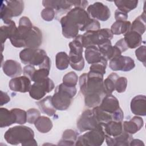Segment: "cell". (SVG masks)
Wrapping results in <instances>:
<instances>
[{
	"mask_svg": "<svg viewBox=\"0 0 146 146\" xmlns=\"http://www.w3.org/2000/svg\"><path fill=\"white\" fill-rule=\"evenodd\" d=\"M51 96H47L42 100L36 102L40 111L49 116H52L56 113V108L54 107Z\"/></svg>",
	"mask_w": 146,
	"mask_h": 146,
	"instance_id": "obj_25",
	"label": "cell"
},
{
	"mask_svg": "<svg viewBox=\"0 0 146 146\" xmlns=\"http://www.w3.org/2000/svg\"><path fill=\"white\" fill-rule=\"evenodd\" d=\"M112 120L116 121H122L124 118L123 111L120 108H119L112 114Z\"/></svg>",
	"mask_w": 146,
	"mask_h": 146,
	"instance_id": "obj_51",
	"label": "cell"
},
{
	"mask_svg": "<svg viewBox=\"0 0 146 146\" xmlns=\"http://www.w3.org/2000/svg\"><path fill=\"white\" fill-rule=\"evenodd\" d=\"M78 133L72 129L65 130L62 135V139L59 141L58 145H75L78 139Z\"/></svg>",
	"mask_w": 146,
	"mask_h": 146,
	"instance_id": "obj_30",
	"label": "cell"
},
{
	"mask_svg": "<svg viewBox=\"0 0 146 146\" xmlns=\"http://www.w3.org/2000/svg\"><path fill=\"white\" fill-rule=\"evenodd\" d=\"M103 74L90 71L83 73L79 79L80 90L88 108L99 106L106 95L103 87Z\"/></svg>",
	"mask_w": 146,
	"mask_h": 146,
	"instance_id": "obj_1",
	"label": "cell"
},
{
	"mask_svg": "<svg viewBox=\"0 0 146 146\" xmlns=\"http://www.w3.org/2000/svg\"><path fill=\"white\" fill-rule=\"evenodd\" d=\"M113 34L109 29H102L96 31H86L82 35L81 40L83 47L87 48L90 46H98L102 42L111 40Z\"/></svg>",
	"mask_w": 146,
	"mask_h": 146,
	"instance_id": "obj_6",
	"label": "cell"
},
{
	"mask_svg": "<svg viewBox=\"0 0 146 146\" xmlns=\"http://www.w3.org/2000/svg\"><path fill=\"white\" fill-rule=\"evenodd\" d=\"M5 4L11 11L13 17L20 15L24 9V2L21 0L4 1Z\"/></svg>",
	"mask_w": 146,
	"mask_h": 146,
	"instance_id": "obj_32",
	"label": "cell"
},
{
	"mask_svg": "<svg viewBox=\"0 0 146 146\" xmlns=\"http://www.w3.org/2000/svg\"><path fill=\"white\" fill-rule=\"evenodd\" d=\"M69 2L74 7H80L85 9L87 6L88 2L87 1H78V0H69Z\"/></svg>",
	"mask_w": 146,
	"mask_h": 146,
	"instance_id": "obj_50",
	"label": "cell"
},
{
	"mask_svg": "<svg viewBox=\"0 0 146 146\" xmlns=\"http://www.w3.org/2000/svg\"><path fill=\"white\" fill-rule=\"evenodd\" d=\"M102 126L105 136L115 137L120 135L124 131L122 121L110 120L107 123H102Z\"/></svg>",
	"mask_w": 146,
	"mask_h": 146,
	"instance_id": "obj_19",
	"label": "cell"
},
{
	"mask_svg": "<svg viewBox=\"0 0 146 146\" xmlns=\"http://www.w3.org/2000/svg\"><path fill=\"white\" fill-rule=\"evenodd\" d=\"M115 18L116 21H125L128 18V14L119 9L115 10Z\"/></svg>",
	"mask_w": 146,
	"mask_h": 146,
	"instance_id": "obj_49",
	"label": "cell"
},
{
	"mask_svg": "<svg viewBox=\"0 0 146 146\" xmlns=\"http://www.w3.org/2000/svg\"><path fill=\"white\" fill-rule=\"evenodd\" d=\"M55 15V11L50 7H45L41 11V17L46 21H51Z\"/></svg>",
	"mask_w": 146,
	"mask_h": 146,
	"instance_id": "obj_46",
	"label": "cell"
},
{
	"mask_svg": "<svg viewBox=\"0 0 146 146\" xmlns=\"http://www.w3.org/2000/svg\"><path fill=\"white\" fill-rule=\"evenodd\" d=\"M109 67L112 70L115 71H129L134 68L135 64L133 59L131 57L120 55L110 60Z\"/></svg>",
	"mask_w": 146,
	"mask_h": 146,
	"instance_id": "obj_11",
	"label": "cell"
},
{
	"mask_svg": "<svg viewBox=\"0 0 146 146\" xmlns=\"http://www.w3.org/2000/svg\"><path fill=\"white\" fill-rule=\"evenodd\" d=\"M62 34L66 38H75L79 31V26L71 18L66 15L60 19Z\"/></svg>",
	"mask_w": 146,
	"mask_h": 146,
	"instance_id": "obj_12",
	"label": "cell"
},
{
	"mask_svg": "<svg viewBox=\"0 0 146 146\" xmlns=\"http://www.w3.org/2000/svg\"><path fill=\"white\" fill-rule=\"evenodd\" d=\"M31 80L26 76H17L12 78L9 83V88L15 92L25 93L29 92L31 87Z\"/></svg>",
	"mask_w": 146,
	"mask_h": 146,
	"instance_id": "obj_15",
	"label": "cell"
},
{
	"mask_svg": "<svg viewBox=\"0 0 146 146\" xmlns=\"http://www.w3.org/2000/svg\"><path fill=\"white\" fill-rule=\"evenodd\" d=\"M102 55L108 60L113 58L120 55L121 52L115 46H112L111 40H106L97 46Z\"/></svg>",
	"mask_w": 146,
	"mask_h": 146,
	"instance_id": "obj_18",
	"label": "cell"
},
{
	"mask_svg": "<svg viewBox=\"0 0 146 146\" xmlns=\"http://www.w3.org/2000/svg\"><path fill=\"white\" fill-rule=\"evenodd\" d=\"M115 46L116 47H117L120 50V51L122 52L125 51L126 50H127L128 49V46L125 42V41L124 40V38H121L120 40H119L115 44Z\"/></svg>",
	"mask_w": 146,
	"mask_h": 146,
	"instance_id": "obj_52",
	"label": "cell"
},
{
	"mask_svg": "<svg viewBox=\"0 0 146 146\" xmlns=\"http://www.w3.org/2000/svg\"><path fill=\"white\" fill-rule=\"evenodd\" d=\"M85 58L88 64H94L99 62L104 58L96 46H90L86 48L84 51Z\"/></svg>",
	"mask_w": 146,
	"mask_h": 146,
	"instance_id": "obj_24",
	"label": "cell"
},
{
	"mask_svg": "<svg viewBox=\"0 0 146 146\" xmlns=\"http://www.w3.org/2000/svg\"><path fill=\"white\" fill-rule=\"evenodd\" d=\"M107 64V60L104 57L100 62L91 64L90 67V71L100 73L104 75L106 74Z\"/></svg>",
	"mask_w": 146,
	"mask_h": 146,
	"instance_id": "obj_40",
	"label": "cell"
},
{
	"mask_svg": "<svg viewBox=\"0 0 146 146\" xmlns=\"http://www.w3.org/2000/svg\"><path fill=\"white\" fill-rule=\"evenodd\" d=\"M75 87H69L63 83L58 85L51 97L52 103L56 110L64 111L68 109L76 94Z\"/></svg>",
	"mask_w": 146,
	"mask_h": 146,
	"instance_id": "obj_4",
	"label": "cell"
},
{
	"mask_svg": "<svg viewBox=\"0 0 146 146\" xmlns=\"http://www.w3.org/2000/svg\"><path fill=\"white\" fill-rule=\"evenodd\" d=\"M135 55L137 59L143 63L144 65L145 64L146 60V47L145 46H141L135 50Z\"/></svg>",
	"mask_w": 146,
	"mask_h": 146,
	"instance_id": "obj_47",
	"label": "cell"
},
{
	"mask_svg": "<svg viewBox=\"0 0 146 146\" xmlns=\"http://www.w3.org/2000/svg\"><path fill=\"white\" fill-rule=\"evenodd\" d=\"M66 15L78 25L79 26V30L81 31L91 18L87 11H86L85 9L80 7L72 8L68 12H67Z\"/></svg>",
	"mask_w": 146,
	"mask_h": 146,
	"instance_id": "obj_14",
	"label": "cell"
},
{
	"mask_svg": "<svg viewBox=\"0 0 146 146\" xmlns=\"http://www.w3.org/2000/svg\"><path fill=\"white\" fill-rule=\"evenodd\" d=\"M92 111L96 119L100 123H105L110 120H112V114L103 111L99 106L94 107Z\"/></svg>",
	"mask_w": 146,
	"mask_h": 146,
	"instance_id": "obj_37",
	"label": "cell"
},
{
	"mask_svg": "<svg viewBox=\"0 0 146 146\" xmlns=\"http://www.w3.org/2000/svg\"><path fill=\"white\" fill-rule=\"evenodd\" d=\"M35 70L36 69L35 68L34 66L31 64H27V66L24 67L23 69V73L25 76L28 77L31 80Z\"/></svg>",
	"mask_w": 146,
	"mask_h": 146,
	"instance_id": "obj_48",
	"label": "cell"
},
{
	"mask_svg": "<svg viewBox=\"0 0 146 146\" xmlns=\"http://www.w3.org/2000/svg\"><path fill=\"white\" fill-rule=\"evenodd\" d=\"M0 106H2L5 104L7 103L10 100V98L8 94L6 92L1 91V96H0Z\"/></svg>",
	"mask_w": 146,
	"mask_h": 146,
	"instance_id": "obj_53",
	"label": "cell"
},
{
	"mask_svg": "<svg viewBox=\"0 0 146 146\" xmlns=\"http://www.w3.org/2000/svg\"><path fill=\"white\" fill-rule=\"evenodd\" d=\"M99 106L102 110L111 114L120 108L119 100L112 94L106 95Z\"/></svg>",
	"mask_w": 146,
	"mask_h": 146,
	"instance_id": "obj_22",
	"label": "cell"
},
{
	"mask_svg": "<svg viewBox=\"0 0 146 146\" xmlns=\"http://www.w3.org/2000/svg\"><path fill=\"white\" fill-rule=\"evenodd\" d=\"M42 4L44 7L54 9L55 14L68 12L72 7L69 0H44L42 1Z\"/></svg>",
	"mask_w": 146,
	"mask_h": 146,
	"instance_id": "obj_16",
	"label": "cell"
},
{
	"mask_svg": "<svg viewBox=\"0 0 146 146\" xmlns=\"http://www.w3.org/2000/svg\"><path fill=\"white\" fill-rule=\"evenodd\" d=\"M87 11L91 18L101 21H106L111 16V11L108 6L100 2L90 5Z\"/></svg>",
	"mask_w": 146,
	"mask_h": 146,
	"instance_id": "obj_10",
	"label": "cell"
},
{
	"mask_svg": "<svg viewBox=\"0 0 146 146\" xmlns=\"http://www.w3.org/2000/svg\"><path fill=\"white\" fill-rule=\"evenodd\" d=\"M114 3L117 6V9L128 13L131 10L135 9L138 4V1H130V0H121V1H115Z\"/></svg>",
	"mask_w": 146,
	"mask_h": 146,
	"instance_id": "obj_35",
	"label": "cell"
},
{
	"mask_svg": "<svg viewBox=\"0 0 146 146\" xmlns=\"http://www.w3.org/2000/svg\"><path fill=\"white\" fill-rule=\"evenodd\" d=\"M119 77L117 74L112 72L103 80V87L106 95L112 94L115 90V83Z\"/></svg>",
	"mask_w": 146,
	"mask_h": 146,
	"instance_id": "obj_34",
	"label": "cell"
},
{
	"mask_svg": "<svg viewBox=\"0 0 146 146\" xmlns=\"http://www.w3.org/2000/svg\"><path fill=\"white\" fill-rule=\"evenodd\" d=\"M19 58L25 64L38 66L50 70L51 60L46 51L39 48H26L19 52Z\"/></svg>",
	"mask_w": 146,
	"mask_h": 146,
	"instance_id": "obj_3",
	"label": "cell"
},
{
	"mask_svg": "<svg viewBox=\"0 0 146 146\" xmlns=\"http://www.w3.org/2000/svg\"><path fill=\"white\" fill-rule=\"evenodd\" d=\"M131 112L137 116L146 115V97L145 95L135 96L131 102Z\"/></svg>",
	"mask_w": 146,
	"mask_h": 146,
	"instance_id": "obj_17",
	"label": "cell"
},
{
	"mask_svg": "<svg viewBox=\"0 0 146 146\" xmlns=\"http://www.w3.org/2000/svg\"><path fill=\"white\" fill-rule=\"evenodd\" d=\"M23 42L26 48H38L42 42V31L38 27L33 26L23 38Z\"/></svg>",
	"mask_w": 146,
	"mask_h": 146,
	"instance_id": "obj_13",
	"label": "cell"
},
{
	"mask_svg": "<svg viewBox=\"0 0 146 146\" xmlns=\"http://www.w3.org/2000/svg\"><path fill=\"white\" fill-rule=\"evenodd\" d=\"M78 76L74 71H70L63 77V83L69 87H75L77 84Z\"/></svg>",
	"mask_w": 146,
	"mask_h": 146,
	"instance_id": "obj_39",
	"label": "cell"
},
{
	"mask_svg": "<svg viewBox=\"0 0 146 146\" xmlns=\"http://www.w3.org/2000/svg\"><path fill=\"white\" fill-rule=\"evenodd\" d=\"M36 129L43 133L48 132L52 128L51 120L45 116H40L34 123Z\"/></svg>",
	"mask_w": 146,
	"mask_h": 146,
	"instance_id": "obj_28",
	"label": "cell"
},
{
	"mask_svg": "<svg viewBox=\"0 0 146 146\" xmlns=\"http://www.w3.org/2000/svg\"><path fill=\"white\" fill-rule=\"evenodd\" d=\"M55 64L58 70H66L70 64L69 56L63 51L58 52L55 56Z\"/></svg>",
	"mask_w": 146,
	"mask_h": 146,
	"instance_id": "obj_36",
	"label": "cell"
},
{
	"mask_svg": "<svg viewBox=\"0 0 146 146\" xmlns=\"http://www.w3.org/2000/svg\"><path fill=\"white\" fill-rule=\"evenodd\" d=\"M105 140V134L102 126L84 133L79 136L76 141L75 145L100 146Z\"/></svg>",
	"mask_w": 146,
	"mask_h": 146,
	"instance_id": "obj_7",
	"label": "cell"
},
{
	"mask_svg": "<svg viewBox=\"0 0 146 146\" xmlns=\"http://www.w3.org/2000/svg\"><path fill=\"white\" fill-rule=\"evenodd\" d=\"M55 87L53 81L48 78L34 82L31 85L29 91V95L33 99L39 100L43 98L47 93L51 92Z\"/></svg>",
	"mask_w": 146,
	"mask_h": 146,
	"instance_id": "obj_8",
	"label": "cell"
},
{
	"mask_svg": "<svg viewBox=\"0 0 146 146\" xmlns=\"http://www.w3.org/2000/svg\"><path fill=\"white\" fill-rule=\"evenodd\" d=\"M131 23L130 21H116L111 27V31L113 35L125 34L131 30Z\"/></svg>",
	"mask_w": 146,
	"mask_h": 146,
	"instance_id": "obj_29",
	"label": "cell"
},
{
	"mask_svg": "<svg viewBox=\"0 0 146 146\" xmlns=\"http://www.w3.org/2000/svg\"><path fill=\"white\" fill-rule=\"evenodd\" d=\"M124 39L128 48H135L140 46L142 43V37L140 34L136 31L130 30L124 34Z\"/></svg>",
	"mask_w": 146,
	"mask_h": 146,
	"instance_id": "obj_26",
	"label": "cell"
},
{
	"mask_svg": "<svg viewBox=\"0 0 146 146\" xmlns=\"http://www.w3.org/2000/svg\"><path fill=\"white\" fill-rule=\"evenodd\" d=\"M13 15L9 9L5 4L4 1L2 2L1 6V18L4 22L5 25L9 24L11 22V18Z\"/></svg>",
	"mask_w": 146,
	"mask_h": 146,
	"instance_id": "obj_38",
	"label": "cell"
},
{
	"mask_svg": "<svg viewBox=\"0 0 146 146\" xmlns=\"http://www.w3.org/2000/svg\"><path fill=\"white\" fill-rule=\"evenodd\" d=\"M127 87V79L125 77H119L115 83V90L118 93L124 92Z\"/></svg>",
	"mask_w": 146,
	"mask_h": 146,
	"instance_id": "obj_43",
	"label": "cell"
},
{
	"mask_svg": "<svg viewBox=\"0 0 146 146\" xmlns=\"http://www.w3.org/2000/svg\"><path fill=\"white\" fill-rule=\"evenodd\" d=\"M15 123V115L11 110L6 108H0V127H9Z\"/></svg>",
	"mask_w": 146,
	"mask_h": 146,
	"instance_id": "obj_27",
	"label": "cell"
},
{
	"mask_svg": "<svg viewBox=\"0 0 146 146\" xmlns=\"http://www.w3.org/2000/svg\"><path fill=\"white\" fill-rule=\"evenodd\" d=\"M34 137V131L25 125H17L10 128L4 135V139L9 144L11 145L21 144L23 146L37 145Z\"/></svg>",
	"mask_w": 146,
	"mask_h": 146,
	"instance_id": "obj_2",
	"label": "cell"
},
{
	"mask_svg": "<svg viewBox=\"0 0 146 146\" xmlns=\"http://www.w3.org/2000/svg\"><path fill=\"white\" fill-rule=\"evenodd\" d=\"M129 145H144V143L139 139H132L129 143Z\"/></svg>",
	"mask_w": 146,
	"mask_h": 146,
	"instance_id": "obj_54",
	"label": "cell"
},
{
	"mask_svg": "<svg viewBox=\"0 0 146 146\" xmlns=\"http://www.w3.org/2000/svg\"><path fill=\"white\" fill-rule=\"evenodd\" d=\"M82 35H78L74 39L69 43L70 65L75 70L81 71L84 67L83 57V46L81 40Z\"/></svg>",
	"mask_w": 146,
	"mask_h": 146,
	"instance_id": "obj_5",
	"label": "cell"
},
{
	"mask_svg": "<svg viewBox=\"0 0 146 146\" xmlns=\"http://www.w3.org/2000/svg\"><path fill=\"white\" fill-rule=\"evenodd\" d=\"M145 13L144 11L132 22L131 30L136 31L142 35L145 31Z\"/></svg>",
	"mask_w": 146,
	"mask_h": 146,
	"instance_id": "obj_31",
	"label": "cell"
},
{
	"mask_svg": "<svg viewBox=\"0 0 146 146\" xmlns=\"http://www.w3.org/2000/svg\"><path fill=\"white\" fill-rule=\"evenodd\" d=\"M100 29V24L96 19L91 18L86 25L84 27L82 31H96Z\"/></svg>",
	"mask_w": 146,
	"mask_h": 146,
	"instance_id": "obj_45",
	"label": "cell"
},
{
	"mask_svg": "<svg viewBox=\"0 0 146 146\" xmlns=\"http://www.w3.org/2000/svg\"><path fill=\"white\" fill-rule=\"evenodd\" d=\"M2 70L5 74L11 78L19 76L22 72V68L18 62L9 59L7 60L2 65Z\"/></svg>",
	"mask_w": 146,
	"mask_h": 146,
	"instance_id": "obj_21",
	"label": "cell"
},
{
	"mask_svg": "<svg viewBox=\"0 0 146 146\" xmlns=\"http://www.w3.org/2000/svg\"><path fill=\"white\" fill-rule=\"evenodd\" d=\"M11 110L15 115V123L21 125L27 122V111L20 108H13Z\"/></svg>",
	"mask_w": 146,
	"mask_h": 146,
	"instance_id": "obj_41",
	"label": "cell"
},
{
	"mask_svg": "<svg viewBox=\"0 0 146 146\" xmlns=\"http://www.w3.org/2000/svg\"><path fill=\"white\" fill-rule=\"evenodd\" d=\"M17 30V27L16 26L15 22L13 21H11L9 24L1 27V35L2 44H3L7 39H10Z\"/></svg>",
	"mask_w": 146,
	"mask_h": 146,
	"instance_id": "obj_33",
	"label": "cell"
},
{
	"mask_svg": "<svg viewBox=\"0 0 146 146\" xmlns=\"http://www.w3.org/2000/svg\"><path fill=\"white\" fill-rule=\"evenodd\" d=\"M102 124L96 119L92 110H86L78 119L76 126L79 131L83 132L98 128L102 127Z\"/></svg>",
	"mask_w": 146,
	"mask_h": 146,
	"instance_id": "obj_9",
	"label": "cell"
},
{
	"mask_svg": "<svg viewBox=\"0 0 146 146\" xmlns=\"http://www.w3.org/2000/svg\"><path fill=\"white\" fill-rule=\"evenodd\" d=\"M40 116V112L35 108H30L27 111V122L34 124L36 119Z\"/></svg>",
	"mask_w": 146,
	"mask_h": 146,
	"instance_id": "obj_44",
	"label": "cell"
},
{
	"mask_svg": "<svg viewBox=\"0 0 146 146\" xmlns=\"http://www.w3.org/2000/svg\"><path fill=\"white\" fill-rule=\"evenodd\" d=\"M49 73L50 70L46 68H39L38 70H36L31 79V80L34 82H36L47 78L49 75Z\"/></svg>",
	"mask_w": 146,
	"mask_h": 146,
	"instance_id": "obj_42",
	"label": "cell"
},
{
	"mask_svg": "<svg viewBox=\"0 0 146 146\" xmlns=\"http://www.w3.org/2000/svg\"><path fill=\"white\" fill-rule=\"evenodd\" d=\"M143 125L144 121L143 119L138 116H133L131 120L124 121L123 123L124 131L131 135L140 131Z\"/></svg>",
	"mask_w": 146,
	"mask_h": 146,
	"instance_id": "obj_23",
	"label": "cell"
},
{
	"mask_svg": "<svg viewBox=\"0 0 146 146\" xmlns=\"http://www.w3.org/2000/svg\"><path fill=\"white\" fill-rule=\"evenodd\" d=\"M132 139V135L125 131L115 137L105 136L106 143L108 146H128Z\"/></svg>",
	"mask_w": 146,
	"mask_h": 146,
	"instance_id": "obj_20",
	"label": "cell"
}]
</instances>
